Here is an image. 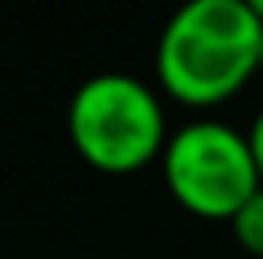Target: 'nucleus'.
I'll use <instances>...</instances> for the list:
<instances>
[{"instance_id":"obj_1","label":"nucleus","mask_w":263,"mask_h":259,"mask_svg":"<svg viewBox=\"0 0 263 259\" xmlns=\"http://www.w3.org/2000/svg\"><path fill=\"white\" fill-rule=\"evenodd\" d=\"M259 34L248 0H191L164 23L157 80L187 107H214L237 95L259 69Z\"/></svg>"},{"instance_id":"obj_2","label":"nucleus","mask_w":263,"mask_h":259,"mask_svg":"<svg viewBox=\"0 0 263 259\" xmlns=\"http://www.w3.org/2000/svg\"><path fill=\"white\" fill-rule=\"evenodd\" d=\"M69 141L99 172L126 175L164 153V111L145 80L96 73L69 99Z\"/></svg>"},{"instance_id":"obj_3","label":"nucleus","mask_w":263,"mask_h":259,"mask_svg":"<svg viewBox=\"0 0 263 259\" xmlns=\"http://www.w3.org/2000/svg\"><path fill=\"white\" fill-rule=\"evenodd\" d=\"M160 172L179 206L210 221H233V213L263 187L248 133L210 118L172 133L160 153Z\"/></svg>"},{"instance_id":"obj_4","label":"nucleus","mask_w":263,"mask_h":259,"mask_svg":"<svg viewBox=\"0 0 263 259\" xmlns=\"http://www.w3.org/2000/svg\"><path fill=\"white\" fill-rule=\"evenodd\" d=\"M229 225H233V233H237L244 252H252V255L263 259V187L244 202L237 213H233Z\"/></svg>"},{"instance_id":"obj_5","label":"nucleus","mask_w":263,"mask_h":259,"mask_svg":"<svg viewBox=\"0 0 263 259\" xmlns=\"http://www.w3.org/2000/svg\"><path fill=\"white\" fill-rule=\"evenodd\" d=\"M248 145H252V156H256V172H259V183H263V111L256 114V122L248 126Z\"/></svg>"},{"instance_id":"obj_6","label":"nucleus","mask_w":263,"mask_h":259,"mask_svg":"<svg viewBox=\"0 0 263 259\" xmlns=\"http://www.w3.org/2000/svg\"><path fill=\"white\" fill-rule=\"evenodd\" d=\"M248 4H252V12H256V19L263 23V0H248Z\"/></svg>"},{"instance_id":"obj_7","label":"nucleus","mask_w":263,"mask_h":259,"mask_svg":"<svg viewBox=\"0 0 263 259\" xmlns=\"http://www.w3.org/2000/svg\"><path fill=\"white\" fill-rule=\"evenodd\" d=\"M259 69H263V34H259Z\"/></svg>"}]
</instances>
